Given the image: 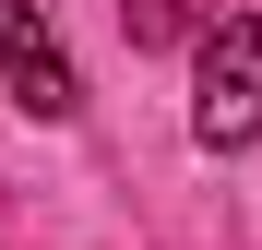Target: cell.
I'll list each match as a JSON object with an SVG mask.
<instances>
[{
    "instance_id": "cell-1",
    "label": "cell",
    "mask_w": 262,
    "mask_h": 250,
    "mask_svg": "<svg viewBox=\"0 0 262 250\" xmlns=\"http://www.w3.org/2000/svg\"><path fill=\"white\" fill-rule=\"evenodd\" d=\"M191 143L203 155L262 143V12H214L203 24V48H191Z\"/></svg>"
},
{
    "instance_id": "cell-3",
    "label": "cell",
    "mask_w": 262,
    "mask_h": 250,
    "mask_svg": "<svg viewBox=\"0 0 262 250\" xmlns=\"http://www.w3.org/2000/svg\"><path fill=\"white\" fill-rule=\"evenodd\" d=\"M214 12H227V0H119V36L131 48H203Z\"/></svg>"
},
{
    "instance_id": "cell-2",
    "label": "cell",
    "mask_w": 262,
    "mask_h": 250,
    "mask_svg": "<svg viewBox=\"0 0 262 250\" xmlns=\"http://www.w3.org/2000/svg\"><path fill=\"white\" fill-rule=\"evenodd\" d=\"M0 83H12L24 119H72V107H83V72L60 60V36L36 24L24 0H0Z\"/></svg>"
}]
</instances>
